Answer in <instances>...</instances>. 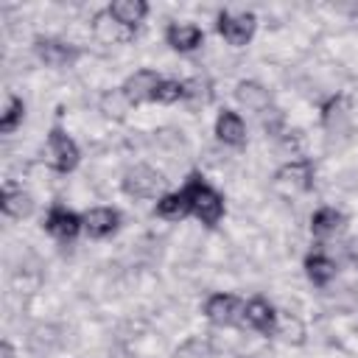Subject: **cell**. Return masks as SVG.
<instances>
[{"mask_svg":"<svg viewBox=\"0 0 358 358\" xmlns=\"http://www.w3.org/2000/svg\"><path fill=\"white\" fill-rule=\"evenodd\" d=\"M185 196L190 201V215H196L201 224L215 227L224 218V199L218 190H213L201 173H190L185 182Z\"/></svg>","mask_w":358,"mask_h":358,"instance_id":"1","label":"cell"},{"mask_svg":"<svg viewBox=\"0 0 358 358\" xmlns=\"http://www.w3.org/2000/svg\"><path fill=\"white\" fill-rule=\"evenodd\" d=\"M215 28H218V34H221L229 45L241 48V45H246V42L255 36L257 20H255L252 11H221Z\"/></svg>","mask_w":358,"mask_h":358,"instance_id":"2","label":"cell"},{"mask_svg":"<svg viewBox=\"0 0 358 358\" xmlns=\"http://www.w3.org/2000/svg\"><path fill=\"white\" fill-rule=\"evenodd\" d=\"M243 308L246 302H241L235 294H213L204 302V316L218 327H235L243 324Z\"/></svg>","mask_w":358,"mask_h":358,"instance_id":"3","label":"cell"},{"mask_svg":"<svg viewBox=\"0 0 358 358\" xmlns=\"http://www.w3.org/2000/svg\"><path fill=\"white\" fill-rule=\"evenodd\" d=\"M48 148H50V159H53V168L59 173H70L76 165H78V145L76 140L62 129V126H53L50 134H48Z\"/></svg>","mask_w":358,"mask_h":358,"instance_id":"4","label":"cell"},{"mask_svg":"<svg viewBox=\"0 0 358 358\" xmlns=\"http://www.w3.org/2000/svg\"><path fill=\"white\" fill-rule=\"evenodd\" d=\"M165 185L162 173L148 168V165H134L131 171H126L123 176V190L129 196H137V199H148V196H157V190Z\"/></svg>","mask_w":358,"mask_h":358,"instance_id":"5","label":"cell"},{"mask_svg":"<svg viewBox=\"0 0 358 358\" xmlns=\"http://www.w3.org/2000/svg\"><path fill=\"white\" fill-rule=\"evenodd\" d=\"M81 227H84V218L76 215L73 210L62 207V204H53L45 215V229L59 241H73L81 232Z\"/></svg>","mask_w":358,"mask_h":358,"instance_id":"6","label":"cell"},{"mask_svg":"<svg viewBox=\"0 0 358 358\" xmlns=\"http://www.w3.org/2000/svg\"><path fill=\"white\" fill-rule=\"evenodd\" d=\"M159 81H162V76H157L154 70H137L134 76H129V78L123 81L120 92H123V98H126L129 103H143V101H154V95H157V87H159Z\"/></svg>","mask_w":358,"mask_h":358,"instance_id":"7","label":"cell"},{"mask_svg":"<svg viewBox=\"0 0 358 358\" xmlns=\"http://www.w3.org/2000/svg\"><path fill=\"white\" fill-rule=\"evenodd\" d=\"M243 324L257 330V333H263V336H271L277 330V310L263 296H255L243 308Z\"/></svg>","mask_w":358,"mask_h":358,"instance_id":"8","label":"cell"},{"mask_svg":"<svg viewBox=\"0 0 358 358\" xmlns=\"http://www.w3.org/2000/svg\"><path fill=\"white\" fill-rule=\"evenodd\" d=\"M165 42H168L173 50H179V53H190V50L201 48L204 31H201L199 25H193V22H171V25L165 28Z\"/></svg>","mask_w":358,"mask_h":358,"instance_id":"9","label":"cell"},{"mask_svg":"<svg viewBox=\"0 0 358 358\" xmlns=\"http://www.w3.org/2000/svg\"><path fill=\"white\" fill-rule=\"evenodd\" d=\"M106 14L115 20V25H120L126 34H131L143 22V17L148 14V3H143V0H115L106 8Z\"/></svg>","mask_w":358,"mask_h":358,"instance_id":"10","label":"cell"},{"mask_svg":"<svg viewBox=\"0 0 358 358\" xmlns=\"http://www.w3.org/2000/svg\"><path fill=\"white\" fill-rule=\"evenodd\" d=\"M34 50L50 67H67V64H73L78 59V50L73 45H67V42H59V39H42L39 36L34 42Z\"/></svg>","mask_w":358,"mask_h":358,"instance_id":"11","label":"cell"},{"mask_svg":"<svg viewBox=\"0 0 358 358\" xmlns=\"http://www.w3.org/2000/svg\"><path fill=\"white\" fill-rule=\"evenodd\" d=\"M277 185L280 187H291V193L310 190L313 187V165L308 159H294V162L282 165L277 171Z\"/></svg>","mask_w":358,"mask_h":358,"instance_id":"12","label":"cell"},{"mask_svg":"<svg viewBox=\"0 0 358 358\" xmlns=\"http://www.w3.org/2000/svg\"><path fill=\"white\" fill-rule=\"evenodd\" d=\"M120 227V213L112 207H92L84 213V229L90 238H109Z\"/></svg>","mask_w":358,"mask_h":358,"instance_id":"13","label":"cell"},{"mask_svg":"<svg viewBox=\"0 0 358 358\" xmlns=\"http://www.w3.org/2000/svg\"><path fill=\"white\" fill-rule=\"evenodd\" d=\"M215 137L224 143V145H243L246 143V123L238 112L232 109H224L218 117H215Z\"/></svg>","mask_w":358,"mask_h":358,"instance_id":"14","label":"cell"},{"mask_svg":"<svg viewBox=\"0 0 358 358\" xmlns=\"http://www.w3.org/2000/svg\"><path fill=\"white\" fill-rule=\"evenodd\" d=\"M154 210H157L159 218L179 221V218H187V215H190V201H187L185 190H176V193H165V196H159Z\"/></svg>","mask_w":358,"mask_h":358,"instance_id":"15","label":"cell"},{"mask_svg":"<svg viewBox=\"0 0 358 358\" xmlns=\"http://www.w3.org/2000/svg\"><path fill=\"white\" fill-rule=\"evenodd\" d=\"M305 274H308V280L313 282V285H327L333 277H336V263L327 257V255H322V252H313V255H308L305 257Z\"/></svg>","mask_w":358,"mask_h":358,"instance_id":"16","label":"cell"},{"mask_svg":"<svg viewBox=\"0 0 358 358\" xmlns=\"http://www.w3.org/2000/svg\"><path fill=\"white\" fill-rule=\"evenodd\" d=\"M341 224H344V215H341L338 210H333V207H322V210H316V213L310 215V232H313L316 238L333 235Z\"/></svg>","mask_w":358,"mask_h":358,"instance_id":"17","label":"cell"},{"mask_svg":"<svg viewBox=\"0 0 358 358\" xmlns=\"http://www.w3.org/2000/svg\"><path fill=\"white\" fill-rule=\"evenodd\" d=\"M31 207H34V204H31L28 193H22L20 187H11V185L3 187V213H6V215L22 218V215L31 213Z\"/></svg>","mask_w":358,"mask_h":358,"instance_id":"18","label":"cell"},{"mask_svg":"<svg viewBox=\"0 0 358 358\" xmlns=\"http://www.w3.org/2000/svg\"><path fill=\"white\" fill-rule=\"evenodd\" d=\"M22 117H25V103H22V98L8 95L6 109H3V115H0V131H3V134L14 131V129L22 123Z\"/></svg>","mask_w":358,"mask_h":358,"instance_id":"19","label":"cell"},{"mask_svg":"<svg viewBox=\"0 0 358 358\" xmlns=\"http://www.w3.org/2000/svg\"><path fill=\"white\" fill-rule=\"evenodd\" d=\"M182 98H185V81H176V78H162L154 95L157 103H176Z\"/></svg>","mask_w":358,"mask_h":358,"instance_id":"20","label":"cell"},{"mask_svg":"<svg viewBox=\"0 0 358 358\" xmlns=\"http://www.w3.org/2000/svg\"><path fill=\"white\" fill-rule=\"evenodd\" d=\"M238 98H241L243 103H249V106L266 103V92H263V87H257V84H241V87H238Z\"/></svg>","mask_w":358,"mask_h":358,"instance_id":"21","label":"cell"},{"mask_svg":"<svg viewBox=\"0 0 358 358\" xmlns=\"http://www.w3.org/2000/svg\"><path fill=\"white\" fill-rule=\"evenodd\" d=\"M185 98H190V101H207L210 98V84L201 81V78L185 81Z\"/></svg>","mask_w":358,"mask_h":358,"instance_id":"22","label":"cell"}]
</instances>
